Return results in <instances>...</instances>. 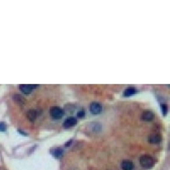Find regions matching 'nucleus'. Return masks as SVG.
Listing matches in <instances>:
<instances>
[{
  "mask_svg": "<svg viewBox=\"0 0 170 170\" xmlns=\"http://www.w3.org/2000/svg\"><path fill=\"white\" fill-rule=\"evenodd\" d=\"M140 164L144 168H150L154 164V159L151 156H149V155H143L140 158Z\"/></svg>",
  "mask_w": 170,
  "mask_h": 170,
  "instance_id": "obj_1",
  "label": "nucleus"
},
{
  "mask_svg": "<svg viewBox=\"0 0 170 170\" xmlns=\"http://www.w3.org/2000/svg\"><path fill=\"white\" fill-rule=\"evenodd\" d=\"M14 99H15V101H18L20 103L23 102V99L20 97V95H14Z\"/></svg>",
  "mask_w": 170,
  "mask_h": 170,
  "instance_id": "obj_13",
  "label": "nucleus"
},
{
  "mask_svg": "<svg viewBox=\"0 0 170 170\" xmlns=\"http://www.w3.org/2000/svg\"><path fill=\"white\" fill-rule=\"evenodd\" d=\"M161 109H162V114H165L167 112V107H166V105H163V103L161 105Z\"/></svg>",
  "mask_w": 170,
  "mask_h": 170,
  "instance_id": "obj_15",
  "label": "nucleus"
},
{
  "mask_svg": "<svg viewBox=\"0 0 170 170\" xmlns=\"http://www.w3.org/2000/svg\"><path fill=\"white\" fill-rule=\"evenodd\" d=\"M5 131H6L5 123H0V132H5Z\"/></svg>",
  "mask_w": 170,
  "mask_h": 170,
  "instance_id": "obj_12",
  "label": "nucleus"
},
{
  "mask_svg": "<svg viewBox=\"0 0 170 170\" xmlns=\"http://www.w3.org/2000/svg\"><path fill=\"white\" fill-rule=\"evenodd\" d=\"M137 93V89L136 88H134V87H129V88H127L126 90H125V92H124V94H125V96H132V95H134V94H136Z\"/></svg>",
  "mask_w": 170,
  "mask_h": 170,
  "instance_id": "obj_9",
  "label": "nucleus"
},
{
  "mask_svg": "<svg viewBox=\"0 0 170 170\" xmlns=\"http://www.w3.org/2000/svg\"><path fill=\"white\" fill-rule=\"evenodd\" d=\"M153 118H154V114H153L152 111H149V110L144 111L143 114H142V116H141L142 120L145 121V122H150V121L153 120Z\"/></svg>",
  "mask_w": 170,
  "mask_h": 170,
  "instance_id": "obj_7",
  "label": "nucleus"
},
{
  "mask_svg": "<svg viewBox=\"0 0 170 170\" xmlns=\"http://www.w3.org/2000/svg\"><path fill=\"white\" fill-rule=\"evenodd\" d=\"M122 169L123 170H133L134 169V164L132 161H129V160H125L122 162Z\"/></svg>",
  "mask_w": 170,
  "mask_h": 170,
  "instance_id": "obj_8",
  "label": "nucleus"
},
{
  "mask_svg": "<svg viewBox=\"0 0 170 170\" xmlns=\"http://www.w3.org/2000/svg\"><path fill=\"white\" fill-rule=\"evenodd\" d=\"M51 116H52L54 120H60L61 118L64 116V111L61 107H58V106H53L50 110Z\"/></svg>",
  "mask_w": 170,
  "mask_h": 170,
  "instance_id": "obj_2",
  "label": "nucleus"
},
{
  "mask_svg": "<svg viewBox=\"0 0 170 170\" xmlns=\"http://www.w3.org/2000/svg\"><path fill=\"white\" fill-rule=\"evenodd\" d=\"M33 87H38V85H29V84H20V89L22 93L24 94H29L33 91Z\"/></svg>",
  "mask_w": 170,
  "mask_h": 170,
  "instance_id": "obj_3",
  "label": "nucleus"
},
{
  "mask_svg": "<svg viewBox=\"0 0 170 170\" xmlns=\"http://www.w3.org/2000/svg\"><path fill=\"white\" fill-rule=\"evenodd\" d=\"M84 116H85L84 110H80V111H78V112H77V116H78V118H84Z\"/></svg>",
  "mask_w": 170,
  "mask_h": 170,
  "instance_id": "obj_14",
  "label": "nucleus"
},
{
  "mask_svg": "<svg viewBox=\"0 0 170 170\" xmlns=\"http://www.w3.org/2000/svg\"><path fill=\"white\" fill-rule=\"evenodd\" d=\"M148 141H149V143H151V144H158L161 142V137L158 134H153V135H151L150 137L148 138Z\"/></svg>",
  "mask_w": 170,
  "mask_h": 170,
  "instance_id": "obj_6",
  "label": "nucleus"
},
{
  "mask_svg": "<svg viewBox=\"0 0 170 170\" xmlns=\"http://www.w3.org/2000/svg\"><path fill=\"white\" fill-rule=\"evenodd\" d=\"M26 116H27V118L31 121V122H33V121L36 120V118H37V112H36V110L31 109V110L27 111Z\"/></svg>",
  "mask_w": 170,
  "mask_h": 170,
  "instance_id": "obj_10",
  "label": "nucleus"
},
{
  "mask_svg": "<svg viewBox=\"0 0 170 170\" xmlns=\"http://www.w3.org/2000/svg\"><path fill=\"white\" fill-rule=\"evenodd\" d=\"M102 110V107H101V105L98 102H93L90 105V111L92 112L93 114H98L101 112Z\"/></svg>",
  "mask_w": 170,
  "mask_h": 170,
  "instance_id": "obj_4",
  "label": "nucleus"
},
{
  "mask_svg": "<svg viewBox=\"0 0 170 170\" xmlns=\"http://www.w3.org/2000/svg\"><path fill=\"white\" fill-rule=\"evenodd\" d=\"M62 153H63V151L61 150V149H56L54 155H55V157H60L61 155H62Z\"/></svg>",
  "mask_w": 170,
  "mask_h": 170,
  "instance_id": "obj_11",
  "label": "nucleus"
},
{
  "mask_svg": "<svg viewBox=\"0 0 170 170\" xmlns=\"http://www.w3.org/2000/svg\"><path fill=\"white\" fill-rule=\"evenodd\" d=\"M76 124H77V121H76V118H73V116H70V118H68L67 120L64 122L63 126H64V128H71V127L75 126Z\"/></svg>",
  "mask_w": 170,
  "mask_h": 170,
  "instance_id": "obj_5",
  "label": "nucleus"
}]
</instances>
